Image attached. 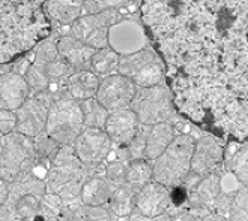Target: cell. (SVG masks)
I'll list each match as a JSON object with an SVG mask.
<instances>
[{"instance_id": "cell-1", "label": "cell", "mask_w": 248, "mask_h": 221, "mask_svg": "<svg viewBox=\"0 0 248 221\" xmlns=\"http://www.w3.org/2000/svg\"><path fill=\"white\" fill-rule=\"evenodd\" d=\"M106 161L99 164H84L72 145H62L46 171V190L60 196L64 202L79 199L84 184L97 175H105Z\"/></svg>"}, {"instance_id": "cell-2", "label": "cell", "mask_w": 248, "mask_h": 221, "mask_svg": "<svg viewBox=\"0 0 248 221\" xmlns=\"http://www.w3.org/2000/svg\"><path fill=\"white\" fill-rule=\"evenodd\" d=\"M46 191L45 178L34 172L20 182L9 184L8 197L0 206V221H34Z\"/></svg>"}, {"instance_id": "cell-3", "label": "cell", "mask_w": 248, "mask_h": 221, "mask_svg": "<svg viewBox=\"0 0 248 221\" xmlns=\"http://www.w3.org/2000/svg\"><path fill=\"white\" fill-rule=\"evenodd\" d=\"M194 142L196 139L188 133L176 135L168 148L151 161L154 181L163 184L168 189L181 186L191 171Z\"/></svg>"}, {"instance_id": "cell-4", "label": "cell", "mask_w": 248, "mask_h": 221, "mask_svg": "<svg viewBox=\"0 0 248 221\" xmlns=\"http://www.w3.org/2000/svg\"><path fill=\"white\" fill-rule=\"evenodd\" d=\"M36 168L33 139L12 132L0 138V178L8 184L20 182Z\"/></svg>"}, {"instance_id": "cell-5", "label": "cell", "mask_w": 248, "mask_h": 221, "mask_svg": "<svg viewBox=\"0 0 248 221\" xmlns=\"http://www.w3.org/2000/svg\"><path fill=\"white\" fill-rule=\"evenodd\" d=\"M85 128L82 109L78 100L63 90L48 108L45 133L60 145H72Z\"/></svg>"}, {"instance_id": "cell-6", "label": "cell", "mask_w": 248, "mask_h": 221, "mask_svg": "<svg viewBox=\"0 0 248 221\" xmlns=\"http://www.w3.org/2000/svg\"><path fill=\"white\" fill-rule=\"evenodd\" d=\"M130 109L136 114L139 123L144 126L166 123L173 117L172 96L163 84L138 87Z\"/></svg>"}, {"instance_id": "cell-7", "label": "cell", "mask_w": 248, "mask_h": 221, "mask_svg": "<svg viewBox=\"0 0 248 221\" xmlns=\"http://www.w3.org/2000/svg\"><path fill=\"white\" fill-rule=\"evenodd\" d=\"M123 20L120 9H106L97 14H85L69 26V34L94 49L108 47L109 29Z\"/></svg>"}, {"instance_id": "cell-8", "label": "cell", "mask_w": 248, "mask_h": 221, "mask_svg": "<svg viewBox=\"0 0 248 221\" xmlns=\"http://www.w3.org/2000/svg\"><path fill=\"white\" fill-rule=\"evenodd\" d=\"M118 73L127 77L138 87L163 84V66L160 57L150 47L130 55H120Z\"/></svg>"}, {"instance_id": "cell-9", "label": "cell", "mask_w": 248, "mask_h": 221, "mask_svg": "<svg viewBox=\"0 0 248 221\" xmlns=\"http://www.w3.org/2000/svg\"><path fill=\"white\" fill-rule=\"evenodd\" d=\"M136 91L138 85L127 77L117 72L111 77L100 79L96 99L105 109H108L109 112H114V110L118 109L130 108Z\"/></svg>"}, {"instance_id": "cell-10", "label": "cell", "mask_w": 248, "mask_h": 221, "mask_svg": "<svg viewBox=\"0 0 248 221\" xmlns=\"http://www.w3.org/2000/svg\"><path fill=\"white\" fill-rule=\"evenodd\" d=\"M72 146L78 158L87 166L106 161L114 151V143L103 128L93 127H85Z\"/></svg>"}, {"instance_id": "cell-11", "label": "cell", "mask_w": 248, "mask_h": 221, "mask_svg": "<svg viewBox=\"0 0 248 221\" xmlns=\"http://www.w3.org/2000/svg\"><path fill=\"white\" fill-rule=\"evenodd\" d=\"M108 47L118 55H130L148 47V36L136 20L123 18L109 29Z\"/></svg>"}, {"instance_id": "cell-12", "label": "cell", "mask_w": 248, "mask_h": 221, "mask_svg": "<svg viewBox=\"0 0 248 221\" xmlns=\"http://www.w3.org/2000/svg\"><path fill=\"white\" fill-rule=\"evenodd\" d=\"M223 146L211 135H202L194 142L191 157V172L201 176H206L212 172L220 171L223 161Z\"/></svg>"}, {"instance_id": "cell-13", "label": "cell", "mask_w": 248, "mask_h": 221, "mask_svg": "<svg viewBox=\"0 0 248 221\" xmlns=\"http://www.w3.org/2000/svg\"><path fill=\"white\" fill-rule=\"evenodd\" d=\"M48 108L49 106H46L38 97L30 96L15 110V115H16L15 132L26 135L31 139L44 133L45 126H46V118H48Z\"/></svg>"}, {"instance_id": "cell-14", "label": "cell", "mask_w": 248, "mask_h": 221, "mask_svg": "<svg viewBox=\"0 0 248 221\" xmlns=\"http://www.w3.org/2000/svg\"><path fill=\"white\" fill-rule=\"evenodd\" d=\"M173 208L170 189L163 184L151 181L136 193V211L145 217H158L169 214Z\"/></svg>"}, {"instance_id": "cell-15", "label": "cell", "mask_w": 248, "mask_h": 221, "mask_svg": "<svg viewBox=\"0 0 248 221\" xmlns=\"http://www.w3.org/2000/svg\"><path fill=\"white\" fill-rule=\"evenodd\" d=\"M139 127L140 123L136 114L130 108H127L109 112L103 130L109 136L114 146H124L133 141V138L139 132Z\"/></svg>"}, {"instance_id": "cell-16", "label": "cell", "mask_w": 248, "mask_h": 221, "mask_svg": "<svg viewBox=\"0 0 248 221\" xmlns=\"http://www.w3.org/2000/svg\"><path fill=\"white\" fill-rule=\"evenodd\" d=\"M220 193H221V174L220 171H217L203 176L198 182V186L187 193L188 206L196 211L202 218L203 215L211 212L212 204H214V200Z\"/></svg>"}, {"instance_id": "cell-17", "label": "cell", "mask_w": 248, "mask_h": 221, "mask_svg": "<svg viewBox=\"0 0 248 221\" xmlns=\"http://www.w3.org/2000/svg\"><path fill=\"white\" fill-rule=\"evenodd\" d=\"M30 96L24 77L12 70L0 75V109L16 110Z\"/></svg>"}, {"instance_id": "cell-18", "label": "cell", "mask_w": 248, "mask_h": 221, "mask_svg": "<svg viewBox=\"0 0 248 221\" xmlns=\"http://www.w3.org/2000/svg\"><path fill=\"white\" fill-rule=\"evenodd\" d=\"M59 55L66 60L70 66L77 70H87L90 69V60L94 54V48L85 45L79 39L70 36L69 33L63 34L57 41Z\"/></svg>"}, {"instance_id": "cell-19", "label": "cell", "mask_w": 248, "mask_h": 221, "mask_svg": "<svg viewBox=\"0 0 248 221\" xmlns=\"http://www.w3.org/2000/svg\"><path fill=\"white\" fill-rule=\"evenodd\" d=\"M176 135L178 133H176L175 126L170 121L150 126L145 141V158L154 161L168 148Z\"/></svg>"}, {"instance_id": "cell-20", "label": "cell", "mask_w": 248, "mask_h": 221, "mask_svg": "<svg viewBox=\"0 0 248 221\" xmlns=\"http://www.w3.org/2000/svg\"><path fill=\"white\" fill-rule=\"evenodd\" d=\"M100 84V78L87 69V70H77L74 72L66 82V90L70 97H74L78 102L96 97L97 88Z\"/></svg>"}, {"instance_id": "cell-21", "label": "cell", "mask_w": 248, "mask_h": 221, "mask_svg": "<svg viewBox=\"0 0 248 221\" xmlns=\"http://www.w3.org/2000/svg\"><path fill=\"white\" fill-rule=\"evenodd\" d=\"M45 12L59 26L69 27L84 15V0H46Z\"/></svg>"}, {"instance_id": "cell-22", "label": "cell", "mask_w": 248, "mask_h": 221, "mask_svg": "<svg viewBox=\"0 0 248 221\" xmlns=\"http://www.w3.org/2000/svg\"><path fill=\"white\" fill-rule=\"evenodd\" d=\"M136 193L138 191L132 189L129 184H123V186L112 190L106 209L117 221H126L136 208Z\"/></svg>"}, {"instance_id": "cell-23", "label": "cell", "mask_w": 248, "mask_h": 221, "mask_svg": "<svg viewBox=\"0 0 248 221\" xmlns=\"http://www.w3.org/2000/svg\"><path fill=\"white\" fill-rule=\"evenodd\" d=\"M111 193H112V187L106 181L105 175H97L90 178L84 184L79 199L82 202V205L106 208L109 204Z\"/></svg>"}, {"instance_id": "cell-24", "label": "cell", "mask_w": 248, "mask_h": 221, "mask_svg": "<svg viewBox=\"0 0 248 221\" xmlns=\"http://www.w3.org/2000/svg\"><path fill=\"white\" fill-rule=\"evenodd\" d=\"M118 63H120V55L109 47H106L94 51L90 60V70L100 79H103L118 72Z\"/></svg>"}, {"instance_id": "cell-25", "label": "cell", "mask_w": 248, "mask_h": 221, "mask_svg": "<svg viewBox=\"0 0 248 221\" xmlns=\"http://www.w3.org/2000/svg\"><path fill=\"white\" fill-rule=\"evenodd\" d=\"M153 178V163L147 158H139L127 163L126 169V184L136 191H139L142 187H145L148 182H151Z\"/></svg>"}, {"instance_id": "cell-26", "label": "cell", "mask_w": 248, "mask_h": 221, "mask_svg": "<svg viewBox=\"0 0 248 221\" xmlns=\"http://www.w3.org/2000/svg\"><path fill=\"white\" fill-rule=\"evenodd\" d=\"M33 145H34V153H36V166H42V168L48 171L49 164L54 160L62 145L52 138H49L45 132L33 139Z\"/></svg>"}, {"instance_id": "cell-27", "label": "cell", "mask_w": 248, "mask_h": 221, "mask_svg": "<svg viewBox=\"0 0 248 221\" xmlns=\"http://www.w3.org/2000/svg\"><path fill=\"white\" fill-rule=\"evenodd\" d=\"M82 115H84V124L85 127L93 128H103L106 124V120L109 117V110L105 109L96 97L87 99L79 102Z\"/></svg>"}, {"instance_id": "cell-28", "label": "cell", "mask_w": 248, "mask_h": 221, "mask_svg": "<svg viewBox=\"0 0 248 221\" xmlns=\"http://www.w3.org/2000/svg\"><path fill=\"white\" fill-rule=\"evenodd\" d=\"M44 70H45L46 77L49 79V84H51L49 87L51 88H63V87H66L67 79L75 72V69L70 66L66 60H63L60 55H59L57 60L49 63L48 66H45Z\"/></svg>"}, {"instance_id": "cell-29", "label": "cell", "mask_w": 248, "mask_h": 221, "mask_svg": "<svg viewBox=\"0 0 248 221\" xmlns=\"http://www.w3.org/2000/svg\"><path fill=\"white\" fill-rule=\"evenodd\" d=\"M229 169L242 187H248V145L239 146L229 160Z\"/></svg>"}, {"instance_id": "cell-30", "label": "cell", "mask_w": 248, "mask_h": 221, "mask_svg": "<svg viewBox=\"0 0 248 221\" xmlns=\"http://www.w3.org/2000/svg\"><path fill=\"white\" fill-rule=\"evenodd\" d=\"M56 38H48L41 41L33 51V64L45 67L59 59V47Z\"/></svg>"}, {"instance_id": "cell-31", "label": "cell", "mask_w": 248, "mask_h": 221, "mask_svg": "<svg viewBox=\"0 0 248 221\" xmlns=\"http://www.w3.org/2000/svg\"><path fill=\"white\" fill-rule=\"evenodd\" d=\"M24 79H26V82H27V85L30 88L31 96H36V95L42 93V91L48 90L49 85H51L44 67H39V66L33 64V63L29 67L27 73L24 75Z\"/></svg>"}, {"instance_id": "cell-32", "label": "cell", "mask_w": 248, "mask_h": 221, "mask_svg": "<svg viewBox=\"0 0 248 221\" xmlns=\"http://www.w3.org/2000/svg\"><path fill=\"white\" fill-rule=\"evenodd\" d=\"M229 221H248V187H241L232 200L227 217Z\"/></svg>"}, {"instance_id": "cell-33", "label": "cell", "mask_w": 248, "mask_h": 221, "mask_svg": "<svg viewBox=\"0 0 248 221\" xmlns=\"http://www.w3.org/2000/svg\"><path fill=\"white\" fill-rule=\"evenodd\" d=\"M72 221H117V220L111 215V212L106 208L81 205L75 211Z\"/></svg>"}, {"instance_id": "cell-34", "label": "cell", "mask_w": 248, "mask_h": 221, "mask_svg": "<svg viewBox=\"0 0 248 221\" xmlns=\"http://www.w3.org/2000/svg\"><path fill=\"white\" fill-rule=\"evenodd\" d=\"M126 169H127V163H124L118 158L109 160L106 163L105 178L109 182L112 190L123 186V184H126Z\"/></svg>"}, {"instance_id": "cell-35", "label": "cell", "mask_w": 248, "mask_h": 221, "mask_svg": "<svg viewBox=\"0 0 248 221\" xmlns=\"http://www.w3.org/2000/svg\"><path fill=\"white\" fill-rule=\"evenodd\" d=\"M130 0H84V15L97 14L106 9H121L129 5Z\"/></svg>"}, {"instance_id": "cell-36", "label": "cell", "mask_w": 248, "mask_h": 221, "mask_svg": "<svg viewBox=\"0 0 248 221\" xmlns=\"http://www.w3.org/2000/svg\"><path fill=\"white\" fill-rule=\"evenodd\" d=\"M233 194L235 193H226V191H221L217 199L214 200V204H212V208H211V212L214 214H218V215H223V217H229V212H230V206H232V200H233Z\"/></svg>"}, {"instance_id": "cell-37", "label": "cell", "mask_w": 248, "mask_h": 221, "mask_svg": "<svg viewBox=\"0 0 248 221\" xmlns=\"http://www.w3.org/2000/svg\"><path fill=\"white\" fill-rule=\"evenodd\" d=\"M15 127H16L15 110L0 109V138L15 132Z\"/></svg>"}, {"instance_id": "cell-38", "label": "cell", "mask_w": 248, "mask_h": 221, "mask_svg": "<svg viewBox=\"0 0 248 221\" xmlns=\"http://www.w3.org/2000/svg\"><path fill=\"white\" fill-rule=\"evenodd\" d=\"M169 215H170V221H201V215L191 208L169 212Z\"/></svg>"}, {"instance_id": "cell-39", "label": "cell", "mask_w": 248, "mask_h": 221, "mask_svg": "<svg viewBox=\"0 0 248 221\" xmlns=\"http://www.w3.org/2000/svg\"><path fill=\"white\" fill-rule=\"evenodd\" d=\"M126 221H170V215L169 214H163V215H158V217H145V215L139 214L135 209L132 212V215Z\"/></svg>"}, {"instance_id": "cell-40", "label": "cell", "mask_w": 248, "mask_h": 221, "mask_svg": "<svg viewBox=\"0 0 248 221\" xmlns=\"http://www.w3.org/2000/svg\"><path fill=\"white\" fill-rule=\"evenodd\" d=\"M31 63L33 62H30L29 57H23L20 60H16L15 63H12V72L18 73V75H21V77H24L26 73H27V70H29V67L31 66Z\"/></svg>"}, {"instance_id": "cell-41", "label": "cell", "mask_w": 248, "mask_h": 221, "mask_svg": "<svg viewBox=\"0 0 248 221\" xmlns=\"http://www.w3.org/2000/svg\"><path fill=\"white\" fill-rule=\"evenodd\" d=\"M8 193H9V184L5 179L0 178V206H2L3 202L6 200Z\"/></svg>"}, {"instance_id": "cell-42", "label": "cell", "mask_w": 248, "mask_h": 221, "mask_svg": "<svg viewBox=\"0 0 248 221\" xmlns=\"http://www.w3.org/2000/svg\"><path fill=\"white\" fill-rule=\"evenodd\" d=\"M201 221H229L226 217L223 215H218V214H214V212H208L206 215H203L201 218Z\"/></svg>"}]
</instances>
